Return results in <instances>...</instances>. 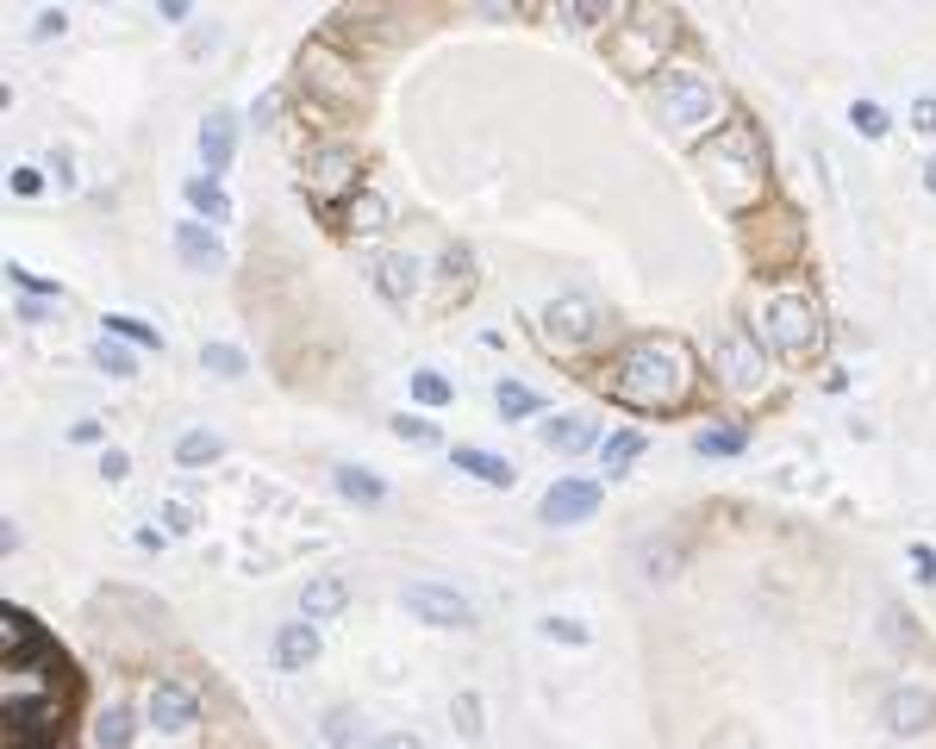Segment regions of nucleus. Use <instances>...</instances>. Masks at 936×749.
Returning a JSON list of instances; mask_svg holds the SVG:
<instances>
[{"label": "nucleus", "instance_id": "obj_39", "mask_svg": "<svg viewBox=\"0 0 936 749\" xmlns=\"http://www.w3.org/2000/svg\"><path fill=\"white\" fill-rule=\"evenodd\" d=\"M543 637H562V644H587L593 631L581 618H543Z\"/></svg>", "mask_w": 936, "mask_h": 749}, {"label": "nucleus", "instance_id": "obj_28", "mask_svg": "<svg viewBox=\"0 0 936 749\" xmlns=\"http://www.w3.org/2000/svg\"><path fill=\"white\" fill-rule=\"evenodd\" d=\"M219 450H226V444H219L212 431H181L175 462H181V469H200V462H219Z\"/></svg>", "mask_w": 936, "mask_h": 749}, {"label": "nucleus", "instance_id": "obj_46", "mask_svg": "<svg viewBox=\"0 0 936 749\" xmlns=\"http://www.w3.org/2000/svg\"><path fill=\"white\" fill-rule=\"evenodd\" d=\"M13 194H19V200H32V194H44V175H38L32 163H19V169H13Z\"/></svg>", "mask_w": 936, "mask_h": 749}, {"label": "nucleus", "instance_id": "obj_12", "mask_svg": "<svg viewBox=\"0 0 936 749\" xmlns=\"http://www.w3.org/2000/svg\"><path fill=\"white\" fill-rule=\"evenodd\" d=\"M175 257H181V269H194V275H219V269H226V245L212 238L207 219H181V226H175Z\"/></svg>", "mask_w": 936, "mask_h": 749}, {"label": "nucleus", "instance_id": "obj_49", "mask_svg": "<svg viewBox=\"0 0 936 749\" xmlns=\"http://www.w3.org/2000/svg\"><path fill=\"white\" fill-rule=\"evenodd\" d=\"M125 469H132V462H125V450H106V456H101V475H106V481H119Z\"/></svg>", "mask_w": 936, "mask_h": 749}, {"label": "nucleus", "instance_id": "obj_7", "mask_svg": "<svg viewBox=\"0 0 936 749\" xmlns=\"http://www.w3.org/2000/svg\"><path fill=\"white\" fill-rule=\"evenodd\" d=\"M300 82H306L312 94L337 101V106H356V101H363V82H356V70H350V63L331 51V44H306V51H300Z\"/></svg>", "mask_w": 936, "mask_h": 749}, {"label": "nucleus", "instance_id": "obj_51", "mask_svg": "<svg viewBox=\"0 0 936 749\" xmlns=\"http://www.w3.org/2000/svg\"><path fill=\"white\" fill-rule=\"evenodd\" d=\"M70 444H101V425H94V418H82V425H70Z\"/></svg>", "mask_w": 936, "mask_h": 749}, {"label": "nucleus", "instance_id": "obj_16", "mask_svg": "<svg viewBox=\"0 0 936 749\" xmlns=\"http://www.w3.org/2000/svg\"><path fill=\"white\" fill-rule=\"evenodd\" d=\"M231 150H238V119L219 106V113H207V125H200V163H207V175H226Z\"/></svg>", "mask_w": 936, "mask_h": 749}, {"label": "nucleus", "instance_id": "obj_29", "mask_svg": "<svg viewBox=\"0 0 936 749\" xmlns=\"http://www.w3.org/2000/svg\"><path fill=\"white\" fill-rule=\"evenodd\" d=\"M493 406H500V418H531V413H543V400H538L524 382H500V387H493Z\"/></svg>", "mask_w": 936, "mask_h": 749}, {"label": "nucleus", "instance_id": "obj_31", "mask_svg": "<svg viewBox=\"0 0 936 749\" xmlns=\"http://www.w3.org/2000/svg\"><path fill=\"white\" fill-rule=\"evenodd\" d=\"M0 637H7V656H32V649H44V637L32 631V618H25V612H7Z\"/></svg>", "mask_w": 936, "mask_h": 749}, {"label": "nucleus", "instance_id": "obj_17", "mask_svg": "<svg viewBox=\"0 0 936 749\" xmlns=\"http://www.w3.org/2000/svg\"><path fill=\"white\" fill-rule=\"evenodd\" d=\"M350 606V581L344 575H312L306 587H300V618H331V612H344Z\"/></svg>", "mask_w": 936, "mask_h": 749}, {"label": "nucleus", "instance_id": "obj_41", "mask_svg": "<svg viewBox=\"0 0 936 749\" xmlns=\"http://www.w3.org/2000/svg\"><path fill=\"white\" fill-rule=\"evenodd\" d=\"M456 731H462V737H481V699H475V694L456 699Z\"/></svg>", "mask_w": 936, "mask_h": 749}, {"label": "nucleus", "instance_id": "obj_38", "mask_svg": "<svg viewBox=\"0 0 936 749\" xmlns=\"http://www.w3.org/2000/svg\"><path fill=\"white\" fill-rule=\"evenodd\" d=\"M886 644H899V649H918L924 637H918V631H912V618H899V612L886 606Z\"/></svg>", "mask_w": 936, "mask_h": 749}, {"label": "nucleus", "instance_id": "obj_5", "mask_svg": "<svg viewBox=\"0 0 936 749\" xmlns=\"http://www.w3.org/2000/svg\"><path fill=\"white\" fill-rule=\"evenodd\" d=\"M675 44V13L668 7H649L643 0L637 7V19L624 25L618 38H612V56H618L624 70H637V75H656V56Z\"/></svg>", "mask_w": 936, "mask_h": 749}, {"label": "nucleus", "instance_id": "obj_40", "mask_svg": "<svg viewBox=\"0 0 936 749\" xmlns=\"http://www.w3.org/2000/svg\"><path fill=\"white\" fill-rule=\"evenodd\" d=\"M468 269H475V257H468V250H450V257H444V281H450L456 294H468Z\"/></svg>", "mask_w": 936, "mask_h": 749}, {"label": "nucleus", "instance_id": "obj_1", "mask_svg": "<svg viewBox=\"0 0 936 749\" xmlns=\"http://www.w3.org/2000/svg\"><path fill=\"white\" fill-rule=\"evenodd\" d=\"M699 368H694V350L680 344V337L668 332H649V337H631V344L612 356V394H618L624 406H637V413H675V406H687V394H694Z\"/></svg>", "mask_w": 936, "mask_h": 749}, {"label": "nucleus", "instance_id": "obj_45", "mask_svg": "<svg viewBox=\"0 0 936 749\" xmlns=\"http://www.w3.org/2000/svg\"><path fill=\"white\" fill-rule=\"evenodd\" d=\"M394 431L413 437V444H437V425H425V418H406V413L394 418Z\"/></svg>", "mask_w": 936, "mask_h": 749}, {"label": "nucleus", "instance_id": "obj_25", "mask_svg": "<svg viewBox=\"0 0 936 749\" xmlns=\"http://www.w3.org/2000/svg\"><path fill=\"white\" fill-rule=\"evenodd\" d=\"M643 450H649V431H637V425H631V431H612L606 437V475H624Z\"/></svg>", "mask_w": 936, "mask_h": 749}, {"label": "nucleus", "instance_id": "obj_24", "mask_svg": "<svg viewBox=\"0 0 936 749\" xmlns=\"http://www.w3.org/2000/svg\"><path fill=\"white\" fill-rule=\"evenodd\" d=\"M132 737H138V718L125 712V706H106V712L94 718V743L101 749H132Z\"/></svg>", "mask_w": 936, "mask_h": 749}, {"label": "nucleus", "instance_id": "obj_30", "mask_svg": "<svg viewBox=\"0 0 936 749\" xmlns=\"http://www.w3.org/2000/svg\"><path fill=\"white\" fill-rule=\"evenodd\" d=\"M113 337H125V344H144V350H163V332L156 325H144V319H132V313H106L101 319Z\"/></svg>", "mask_w": 936, "mask_h": 749}, {"label": "nucleus", "instance_id": "obj_43", "mask_svg": "<svg viewBox=\"0 0 936 749\" xmlns=\"http://www.w3.org/2000/svg\"><path fill=\"white\" fill-rule=\"evenodd\" d=\"M912 132L936 138V94H918V101H912Z\"/></svg>", "mask_w": 936, "mask_h": 749}, {"label": "nucleus", "instance_id": "obj_33", "mask_svg": "<svg viewBox=\"0 0 936 749\" xmlns=\"http://www.w3.org/2000/svg\"><path fill=\"white\" fill-rule=\"evenodd\" d=\"M413 400H418V406H450V400H456V387L444 382L437 368H418V375H413Z\"/></svg>", "mask_w": 936, "mask_h": 749}, {"label": "nucleus", "instance_id": "obj_36", "mask_svg": "<svg viewBox=\"0 0 936 749\" xmlns=\"http://www.w3.org/2000/svg\"><path fill=\"white\" fill-rule=\"evenodd\" d=\"M850 119H855V132H862V138H886V132H893V125H886V113H881L874 101H855Z\"/></svg>", "mask_w": 936, "mask_h": 749}, {"label": "nucleus", "instance_id": "obj_10", "mask_svg": "<svg viewBox=\"0 0 936 749\" xmlns=\"http://www.w3.org/2000/svg\"><path fill=\"white\" fill-rule=\"evenodd\" d=\"M881 725L893 737L936 731V694H930V687H893V694L881 699Z\"/></svg>", "mask_w": 936, "mask_h": 749}, {"label": "nucleus", "instance_id": "obj_42", "mask_svg": "<svg viewBox=\"0 0 936 749\" xmlns=\"http://www.w3.org/2000/svg\"><path fill=\"white\" fill-rule=\"evenodd\" d=\"M56 306H63V300H51V294H25V300H19V319H25V325H44Z\"/></svg>", "mask_w": 936, "mask_h": 749}, {"label": "nucleus", "instance_id": "obj_37", "mask_svg": "<svg viewBox=\"0 0 936 749\" xmlns=\"http://www.w3.org/2000/svg\"><path fill=\"white\" fill-rule=\"evenodd\" d=\"M7 275H13L19 294H51V300H63V288H56V281H44V275H32L25 262H7Z\"/></svg>", "mask_w": 936, "mask_h": 749}, {"label": "nucleus", "instance_id": "obj_6", "mask_svg": "<svg viewBox=\"0 0 936 749\" xmlns=\"http://www.w3.org/2000/svg\"><path fill=\"white\" fill-rule=\"evenodd\" d=\"M711 368H718V382H725L730 394H743V400L768 394V356H762V344H756L749 332H725V337H718Z\"/></svg>", "mask_w": 936, "mask_h": 749}, {"label": "nucleus", "instance_id": "obj_34", "mask_svg": "<svg viewBox=\"0 0 936 749\" xmlns=\"http://www.w3.org/2000/svg\"><path fill=\"white\" fill-rule=\"evenodd\" d=\"M356 731H363V718L350 712V706H331V712H325V743L331 749H350V743H356Z\"/></svg>", "mask_w": 936, "mask_h": 749}, {"label": "nucleus", "instance_id": "obj_13", "mask_svg": "<svg viewBox=\"0 0 936 749\" xmlns=\"http://www.w3.org/2000/svg\"><path fill=\"white\" fill-rule=\"evenodd\" d=\"M150 725L156 731H194L200 725V694L181 680H156L150 687Z\"/></svg>", "mask_w": 936, "mask_h": 749}, {"label": "nucleus", "instance_id": "obj_50", "mask_svg": "<svg viewBox=\"0 0 936 749\" xmlns=\"http://www.w3.org/2000/svg\"><path fill=\"white\" fill-rule=\"evenodd\" d=\"M468 7H475L481 19H506V13H512V0H468Z\"/></svg>", "mask_w": 936, "mask_h": 749}, {"label": "nucleus", "instance_id": "obj_19", "mask_svg": "<svg viewBox=\"0 0 936 749\" xmlns=\"http://www.w3.org/2000/svg\"><path fill=\"white\" fill-rule=\"evenodd\" d=\"M456 469H462V475H475L481 488H512V481H519V469H512L506 456L475 450V444H456Z\"/></svg>", "mask_w": 936, "mask_h": 749}, {"label": "nucleus", "instance_id": "obj_18", "mask_svg": "<svg viewBox=\"0 0 936 749\" xmlns=\"http://www.w3.org/2000/svg\"><path fill=\"white\" fill-rule=\"evenodd\" d=\"M312 656H319V625H312V618H300V625H281V631H275V668L300 675Z\"/></svg>", "mask_w": 936, "mask_h": 749}, {"label": "nucleus", "instance_id": "obj_4", "mask_svg": "<svg viewBox=\"0 0 936 749\" xmlns=\"http://www.w3.org/2000/svg\"><path fill=\"white\" fill-rule=\"evenodd\" d=\"M649 101H656V113L675 125V132H699V125L718 113V87L699 70H662L656 87H649Z\"/></svg>", "mask_w": 936, "mask_h": 749}, {"label": "nucleus", "instance_id": "obj_35", "mask_svg": "<svg viewBox=\"0 0 936 749\" xmlns=\"http://www.w3.org/2000/svg\"><path fill=\"white\" fill-rule=\"evenodd\" d=\"M562 19H569L574 32H593V25H606V0H555Z\"/></svg>", "mask_w": 936, "mask_h": 749}, {"label": "nucleus", "instance_id": "obj_8", "mask_svg": "<svg viewBox=\"0 0 936 749\" xmlns=\"http://www.w3.org/2000/svg\"><path fill=\"white\" fill-rule=\"evenodd\" d=\"M406 612L431 631H468L475 625V606H468L456 587H444V581H413V587H406Z\"/></svg>", "mask_w": 936, "mask_h": 749}, {"label": "nucleus", "instance_id": "obj_14", "mask_svg": "<svg viewBox=\"0 0 936 749\" xmlns=\"http://www.w3.org/2000/svg\"><path fill=\"white\" fill-rule=\"evenodd\" d=\"M387 226H394V207H387L375 188H356L350 207L337 212V231H344V238H382Z\"/></svg>", "mask_w": 936, "mask_h": 749}, {"label": "nucleus", "instance_id": "obj_48", "mask_svg": "<svg viewBox=\"0 0 936 749\" xmlns=\"http://www.w3.org/2000/svg\"><path fill=\"white\" fill-rule=\"evenodd\" d=\"M375 749H425L413 731H387V737H375Z\"/></svg>", "mask_w": 936, "mask_h": 749}, {"label": "nucleus", "instance_id": "obj_54", "mask_svg": "<svg viewBox=\"0 0 936 749\" xmlns=\"http://www.w3.org/2000/svg\"><path fill=\"white\" fill-rule=\"evenodd\" d=\"M924 188H930V194H936V157H930V163H924Z\"/></svg>", "mask_w": 936, "mask_h": 749}, {"label": "nucleus", "instance_id": "obj_26", "mask_svg": "<svg viewBox=\"0 0 936 749\" xmlns=\"http://www.w3.org/2000/svg\"><path fill=\"white\" fill-rule=\"evenodd\" d=\"M694 450L699 456H743L749 450V431H743V425H711V431L694 437Z\"/></svg>", "mask_w": 936, "mask_h": 749}, {"label": "nucleus", "instance_id": "obj_47", "mask_svg": "<svg viewBox=\"0 0 936 749\" xmlns=\"http://www.w3.org/2000/svg\"><path fill=\"white\" fill-rule=\"evenodd\" d=\"M63 25H70L63 13H38V19H32V44H51V38H63Z\"/></svg>", "mask_w": 936, "mask_h": 749}, {"label": "nucleus", "instance_id": "obj_53", "mask_svg": "<svg viewBox=\"0 0 936 749\" xmlns=\"http://www.w3.org/2000/svg\"><path fill=\"white\" fill-rule=\"evenodd\" d=\"M156 7H163V19H175V25L188 19V0H156Z\"/></svg>", "mask_w": 936, "mask_h": 749}, {"label": "nucleus", "instance_id": "obj_15", "mask_svg": "<svg viewBox=\"0 0 936 749\" xmlns=\"http://www.w3.org/2000/svg\"><path fill=\"white\" fill-rule=\"evenodd\" d=\"M543 325H550V337H569V344H587L593 325H600V313H593V300L581 294H562L543 306Z\"/></svg>", "mask_w": 936, "mask_h": 749}, {"label": "nucleus", "instance_id": "obj_23", "mask_svg": "<svg viewBox=\"0 0 936 749\" xmlns=\"http://www.w3.org/2000/svg\"><path fill=\"white\" fill-rule=\"evenodd\" d=\"M188 207H194V219H207V226H226L231 219V200H226V188H219V175H188Z\"/></svg>", "mask_w": 936, "mask_h": 749}, {"label": "nucleus", "instance_id": "obj_9", "mask_svg": "<svg viewBox=\"0 0 936 749\" xmlns=\"http://www.w3.org/2000/svg\"><path fill=\"white\" fill-rule=\"evenodd\" d=\"M600 506H606V488H600V481H587V475H562V481L538 500V512H543V524H587Z\"/></svg>", "mask_w": 936, "mask_h": 749}, {"label": "nucleus", "instance_id": "obj_32", "mask_svg": "<svg viewBox=\"0 0 936 749\" xmlns=\"http://www.w3.org/2000/svg\"><path fill=\"white\" fill-rule=\"evenodd\" d=\"M200 363H207L212 375H226V382H238L243 368H250V356H243L238 344H207V350H200Z\"/></svg>", "mask_w": 936, "mask_h": 749}, {"label": "nucleus", "instance_id": "obj_52", "mask_svg": "<svg viewBox=\"0 0 936 749\" xmlns=\"http://www.w3.org/2000/svg\"><path fill=\"white\" fill-rule=\"evenodd\" d=\"M275 101H281V94H262V101L250 106V119H257V125H269V119H275Z\"/></svg>", "mask_w": 936, "mask_h": 749}, {"label": "nucleus", "instance_id": "obj_20", "mask_svg": "<svg viewBox=\"0 0 936 749\" xmlns=\"http://www.w3.org/2000/svg\"><path fill=\"white\" fill-rule=\"evenodd\" d=\"M543 444H550V450H562V456H581V450H593V444H600V425H593V418H581V413H562V418H550V425H543Z\"/></svg>", "mask_w": 936, "mask_h": 749}, {"label": "nucleus", "instance_id": "obj_2", "mask_svg": "<svg viewBox=\"0 0 936 749\" xmlns=\"http://www.w3.org/2000/svg\"><path fill=\"white\" fill-rule=\"evenodd\" d=\"M762 138H756V125L730 119L718 125L706 144H699V169H706V188L711 200L725 212H743L756 194H762Z\"/></svg>", "mask_w": 936, "mask_h": 749}, {"label": "nucleus", "instance_id": "obj_21", "mask_svg": "<svg viewBox=\"0 0 936 749\" xmlns=\"http://www.w3.org/2000/svg\"><path fill=\"white\" fill-rule=\"evenodd\" d=\"M375 288H382V300L406 306V300L418 294V262L413 257H382L375 262Z\"/></svg>", "mask_w": 936, "mask_h": 749}, {"label": "nucleus", "instance_id": "obj_11", "mask_svg": "<svg viewBox=\"0 0 936 749\" xmlns=\"http://www.w3.org/2000/svg\"><path fill=\"white\" fill-rule=\"evenodd\" d=\"M356 175H363L356 150H319V157L306 163V194L325 207V200H337V194H356Z\"/></svg>", "mask_w": 936, "mask_h": 749}, {"label": "nucleus", "instance_id": "obj_44", "mask_svg": "<svg viewBox=\"0 0 936 749\" xmlns=\"http://www.w3.org/2000/svg\"><path fill=\"white\" fill-rule=\"evenodd\" d=\"M912 569H918V587H936V550L930 543H912Z\"/></svg>", "mask_w": 936, "mask_h": 749}, {"label": "nucleus", "instance_id": "obj_27", "mask_svg": "<svg viewBox=\"0 0 936 749\" xmlns=\"http://www.w3.org/2000/svg\"><path fill=\"white\" fill-rule=\"evenodd\" d=\"M94 363L106 368V375H119V382H132L138 375V356L125 350V337H113V332H101V344H94Z\"/></svg>", "mask_w": 936, "mask_h": 749}, {"label": "nucleus", "instance_id": "obj_55", "mask_svg": "<svg viewBox=\"0 0 936 749\" xmlns=\"http://www.w3.org/2000/svg\"><path fill=\"white\" fill-rule=\"evenodd\" d=\"M101 7H106V0H101Z\"/></svg>", "mask_w": 936, "mask_h": 749}, {"label": "nucleus", "instance_id": "obj_3", "mask_svg": "<svg viewBox=\"0 0 936 749\" xmlns=\"http://www.w3.org/2000/svg\"><path fill=\"white\" fill-rule=\"evenodd\" d=\"M768 344L780 350V363H812L824 350V313L812 294H780L768 306Z\"/></svg>", "mask_w": 936, "mask_h": 749}, {"label": "nucleus", "instance_id": "obj_22", "mask_svg": "<svg viewBox=\"0 0 936 749\" xmlns=\"http://www.w3.org/2000/svg\"><path fill=\"white\" fill-rule=\"evenodd\" d=\"M331 481H337V493L344 500H356V506H382L387 500V481L375 469H356V462H337L331 469Z\"/></svg>", "mask_w": 936, "mask_h": 749}]
</instances>
